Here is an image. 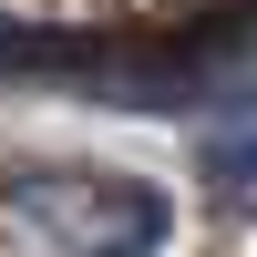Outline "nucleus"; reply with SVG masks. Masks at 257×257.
<instances>
[{
	"mask_svg": "<svg viewBox=\"0 0 257 257\" xmlns=\"http://www.w3.org/2000/svg\"><path fill=\"white\" fill-rule=\"evenodd\" d=\"M31 257H155L165 247V196L113 165H31L0 185Z\"/></svg>",
	"mask_w": 257,
	"mask_h": 257,
	"instance_id": "obj_1",
	"label": "nucleus"
},
{
	"mask_svg": "<svg viewBox=\"0 0 257 257\" xmlns=\"http://www.w3.org/2000/svg\"><path fill=\"white\" fill-rule=\"evenodd\" d=\"M206 185H216L237 216H257V113L237 123V134H216V144H206Z\"/></svg>",
	"mask_w": 257,
	"mask_h": 257,
	"instance_id": "obj_2",
	"label": "nucleus"
}]
</instances>
